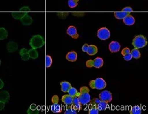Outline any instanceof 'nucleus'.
I'll return each instance as SVG.
<instances>
[{"label": "nucleus", "mask_w": 148, "mask_h": 114, "mask_svg": "<svg viewBox=\"0 0 148 114\" xmlns=\"http://www.w3.org/2000/svg\"><path fill=\"white\" fill-rule=\"evenodd\" d=\"M89 92V88L86 86H82L80 88V91L79 92L77 96L81 104H87L91 101Z\"/></svg>", "instance_id": "f257e3e1"}, {"label": "nucleus", "mask_w": 148, "mask_h": 114, "mask_svg": "<svg viewBox=\"0 0 148 114\" xmlns=\"http://www.w3.org/2000/svg\"><path fill=\"white\" fill-rule=\"evenodd\" d=\"M44 45L45 39L40 35L34 36L30 41V45L32 48H40V47H42Z\"/></svg>", "instance_id": "f03ea898"}, {"label": "nucleus", "mask_w": 148, "mask_h": 114, "mask_svg": "<svg viewBox=\"0 0 148 114\" xmlns=\"http://www.w3.org/2000/svg\"><path fill=\"white\" fill-rule=\"evenodd\" d=\"M147 41L146 38L142 35H138L136 36L133 39L132 45H133L135 48L139 49L143 48L144 47H145L147 45Z\"/></svg>", "instance_id": "7ed1b4c3"}, {"label": "nucleus", "mask_w": 148, "mask_h": 114, "mask_svg": "<svg viewBox=\"0 0 148 114\" xmlns=\"http://www.w3.org/2000/svg\"><path fill=\"white\" fill-rule=\"evenodd\" d=\"M107 86L106 82L102 78H97L95 80H91L90 82V87L97 90H102Z\"/></svg>", "instance_id": "20e7f679"}, {"label": "nucleus", "mask_w": 148, "mask_h": 114, "mask_svg": "<svg viewBox=\"0 0 148 114\" xmlns=\"http://www.w3.org/2000/svg\"><path fill=\"white\" fill-rule=\"evenodd\" d=\"M104 65V61L101 58L97 57L94 60H88L86 62V66L88 67H94L96 68H100Z\"/></svg>", "instance_id": "39448f33"}, {"label": "nucleus", "mask_w": 148, "mask_h": 114, "mask_svg": "<svg viewBox=\"0 0 148 114\" xmlns=\"http://www.w3.org/2000/svg\"><path fill=\"white\" fill-rule=\"evenodd\" d=\"M97 36L101 40H107L110 36V30L108 28H106V27H101V28H100L99 30H98Z\"/></svg>", "instance_id": "423d86ee"}, {"label": "nucleus", "mask_w": 148, "mask_h": 114, "mask_svg": "<svg viewBox=\"0 0 148 114\" xmlns=\"http://www.w3.org/2000/svg\"><path fill=\"white\" fill-rule=\"evenodd\" d=\"M99 98L101 99V101L109 103L112 101V93L108 91H104L103 92L100 93Z\"/></svg>", "instance_id": "0eeeda50"}, {"label": "nucleus", "mask_w": 148, "mask_h": 114, "mask_svg": "<svg viewBox=\"0 0 148 114\" xmlns=\"http://www.w3.org/2000/svg\"><path fill=\"white\" fill-rule=\"evenodd\" d=\"M67 34L69 36H71L73 39H77L79 38V34L77 33V30H76V27H74L73 25L70 26L67 30Z\"/></svg>", "instance_id": "6e6552de"}, {"label": "nucleus", "mask_w": 148, "mask_h": 114, "mask_svg": "<svg viewBox=\"0 0 148 114\" xmlns=\"http://www.w3.org/2000/svg\"><path fill=\"white\" fill-rule=\"evenodd\" d=\"M121 48V45L118 42L116 41H113L111 42L109 45V50H110V52L116 53L118 52L119 50H120Z\"/></svg>", "instance_id": "1a4fd4ad"}, {"label": "nucleus", "mask_w": 148, "mask_h": 114, "mask_svg": "<svg viewBox=\"0 0 148 114\" xmlns=\"http://www.w3.org/2000/svg\"><path fill=\"white\" fill-rule=\"evenodd\" d=\"M71 105L72 106V107L75 111H79L81 110V103L79 102L78 96H74V97H73V102Z\"/></svg>", "instance_id": "9d476101"}, {"label": "nucleus", "mask_w": 148, "mask_h": 114, "mask_svg": "<svg viewBox=\"0 0 148 114\" xmlns=\"http://www.w3.org/2000/svg\"><path fill=\"white\" fill-rule=\"evenodd\" d=\"M20 20L21 22H22L24 25H25V26H29V25H30L33 23V19L31 18L30 16L27 15V14L24 16Z\"/></svg>", "instance_id": "9b49d317"}, {"label": "nucleus", "mask_w": 148, "mask_h": 114, "mask_svg": "<svg viewBox=\"0 0 148 114\" xmlns=\"http://www.w3.org/2000/svg\"><path fill=\"white\" fill-rule=\"evenodd\" d=\"M18 49V45H17L16 42H9L7 45V50H8V52L13 53L15 52L16 50H17Z\"/></svg>", "instance_id": "f8f14e48"}, {"label": "nucleus", "mask_w": 148, "mask_h": 114, "mask_svg": "<svg viewBox=\"0 0 148 114\" xmlns=\"http://www.w3.org/2000/svg\"><path fill=\"white\" fill-rule=\"evenodd\" d=\"M9 98H10V95L9 93L6 91H3L0 92V101L6 103L8 102Z\"/></svg>", "instance_id": "ddd939ff"}, {"label": "nucleus", "mask_w": 148, "mask_h": 114, "mask_svg": "<svg viewBox=\"0 0 148 114\" xmlns=\"http://www.w3.org/2000/svg\"><path fill=\"white\" fill-rule=\"evenodd\" d=\"M122 20L124 23L126 25H128V26H131V25H133L135 23V19L130 15L126 16Z\"/></svg>", "instance_id": "4468645a"}, {"label": "nucleus", "mask_w": 148, "mask_h": 114, "mask_svg": "<svg viewBox=\"0 0 148 114\" xmlns=\"http://www.w3.org/2000/svg\"><path fill=\"white\" fill-rule=\"evenodd\" d=\"M66 59L70 62H76L77 60V54L75 51H71L66 56Z\"/></svg>", "instance_id": "2eb2a0df"}, {"label": "nucleus", "mask_w": 148, "mask_h": 114, "mask_svg": "<svg viewBox=\"0 0 148 114\" xmlns=\"http://www.w3.org/2000/svg\"><path fill=\"white\" fill-rule=\"evenodd\" d=\"M51 110L54 113H59L62 112V107L58 102H53L51 107Z\"/></svg>", "instance_id": "dca6fc26"}, {"label": "nucleus", "mask_w": 148, "mask_h": 114, "mask_svg": "<svg viewBox=\"0 0 148 114\" xmlns=\"http://www.w3.org/2000/svg\"><path fill=\"white\" fill-rule=\"evenodd\" d=\"M62 101L66 105H71L73 102V97L70 95H64L62 98Z\"/></svg>", "instance_id": "f3484780"}, {"label": "nucleus", "mask_w": 148, "mask_h": 114, "mask_svg": "<svg viewBox=\"0 0 148 114\" xmlns=\"http://www.w3.org/2000/svg\"><path fill=\"white\" fill-rule=\"evenodd\" d=\"M61 84V88H62V92H67V91H69V89L71 87V83L67 82H62L60 83Z\"/></svg>", "instance_id": "a211bd4d"}, {"label": "nucleus", "mask_w": 148, "mask_h": 114, "mask_svg": "<svg viewBox=\"0 0 148 114\" xmlns=\"http://www.w3.org/2000/svg\"><path fill=\"white\" fill-rule=\"evenodd\" d=\"M97 52H98V48L96 46L92 45H88V50H87V53L88 54V55L93 56L95 55Z\"/></svg>", "instance_id": "6ab92c4d"}, {"label": "nucleus", "mask_w": 148, "mask_h": 114, "mask_svg": "<svg viewBox=\"0 0 148 114\" xmlns=\"http://www.w3.org/2000/svg\"><path fill=\"white\" fill-rule=\"evenodd\" d=\"M130 15L129 13H127V12L125 11H119V12H115L114 13V16L116 19H123L125 18L126 16Z\"/></svg>", "instance_id": "aec40b11"}, {"label": "nucleus", "mask_w": 148, "mask_h": 114, "mask_svg": "<svg viewBox=\"0 0 148 114\" xmlns=\"http://www.w3.org/2000/svg\"><path fill=\"white\" fill-rule=\"evenodd\" d=\"M39 109H38V107L36 104H33L30 105V107H29V109L27 110V113L28 114H36L39 113Z\"/></svg>", "instance_id": "412c9836"}, {"label": "nucleus", "mask_w": 148, "mask_h": 114, "mask_svg": "<svg viewBox=\"0 0 148 114\" xmlns=\"http://www.w3.org/2000/svg\"><path fill=\"white\" fill-rule=\"evenodd\" d=\"M25 14H27V13H24V12L21 11L12 12L11 13L12 16L14 17V19H21Z\"/></svg>", "instance_id": "4be33fe9"}, {"label": "nucleus", "mask_w": 148, "mask_h": 114, "mask_svg": "<svg viewBox=\"0 0 148 114\" xmlns=\"http://www.w3.org/2000/svg\"><path fill=\"white\" fill-rule=\"evenodd\" d=\"M130 54H131L132 57H133L134 59H138L141 57V53L138 50V49L137 48H134L132 50H130Z\"/></svg>", "instance_id": "5701e85b"}, {"label": "nucleus", "mask_w": 148, "mask_h": 114, "mask_svg": "<svg viewBox=\"0 0 148 114\" xmlns=\"http://www.w3.org/2000/svg\"><path fill=\"white\" fill-rule=\"evenodd\" d=\"M108 107V102H105L104 101H101L99 104H97V108L99 111H104V110H106Z\"/></svg>", "instance_id": "b1692460"}, {"label": "nucleus", "mask_w": 148, "mask_h": 114, "mask_svg": "<svg viewBox=\"0 0 148 114\" xmlns=\"http://www.w3.org/2000/svg\"><path fill=\"white\" fill-rule=\"evenodd\" d=\"M28 54L30 56V58H32L34 59H36L38 58V53H37L36 49L35 48H32L31 47V49L28 50Z\"/></svg>", "instance_id": "393cba45"}, {"label": "nucleus", "mask_w": 148, "mask_h": 114, "mask_svg": "<svg viewBox=\"0 0 148 114\" xmlns=\"http://www.w3.org/2000/svg\"><path fill=\"white\" fill-rule=\"evenodd\" d=\"M8 37V31L3 27H0V40L6 39Z\"/></svg>", "instance_id": "a878e982"}, {"label": "nucleus", "mask_w": 148, "mask_h": 114, "mask_svg": "<svg viewBox=\"0 0 148 114\" xmlns=\"http://www.w3.org/2000/svg\"><path fill=\"white\" fill-rule=\"evenodd\" d=\"M130 113L131 114H140L141 113V107L138 105L134 106V107H132L131 109H130Z\"/></svg>", "instance_id": "bb28decb"}, {"label": "nucleus", "mask_w": 148, "mask_h": 114, "mask_svg": "<svg viewBox=\"0 0 148 114\" xmlns=\"http://www.w3.org/2000/svg\"><path fill=\"white\" fill-rule=\"evenodd\" d=\"M68 92V95H70L72 97H74V96H77L78 94H79V91L76 89V88H74V87H71V88L69 89V91H67Z\"/></svg>", "instance_id": "cd10ccee"}, {"label": "nucleus", "mask_w": 148, "mask_h": 114, "mask_svg": "<svg viewBox=\"0 0 148 114\" xmlns=\"http://www.w3.org/2000/svg\"><path fill=\"white\" fill-rule=\"evenodd\" d=\"M79 0H68V6L71 8H76L78 5V2H79Z\"/></svg>", "instance_id": "c85d7f7f"}, {"label": "nucleus", "mask_w": 148, "mask_h": 114, "mask_svg": "<svg viewBox=\"0 0 148 114\" xmlns=\"http://www.w3.org/2000/svg\"><path fill=\"white\" fill-rule=\"evenodd\" d=\"M52 65V58L51 56H46L45 57V67H50Z\"/></svg>", "instance_id": "c756f323"}, {"label": "nucleus", "mask_w": 148, "mask_h": 114, "mask_svg": "<svg viewBox=\"0 0 148 114\" xmlns=\"http://www.w3.org/2000/svg\"><path fill=\"white\" fill-rule=\"evenodd\" d=\"M69 106V107H67V109H66V111H65V113L66 114H76L78 113V111H75V110L73 109V108L72 107V106L71 105H68Z\"/></svg>", "instance_id": "7c9ffc66"}, {"label": "nucleus", "mask_w": 148, "mask_h": 114, "mask_svg": "<svg viewBox=\"0 0 148 114\" xmlns=\"http://www.w3.org/2000/svg\"><path fill=\"white\" fill-rule=\"evenodd\" d=\"M90 114H97L99 113V110L97 108V106L92 104V107L89 110Z\"/></svg>", "instance_id": "2f4dec72"}, {"label": "nucleus", "mask_w": 148, "mask_h": 114, "mask_svg": "<svg viewBox=\"0 0 148 114\" xmlns=\"http://www.w3.org/2000/svg\"><path fill=\"white\" fill-rule=\"evenodd\" d=\"M69 14V13H67V12H62V13H57L58 16L60 17V18L62 19H65L66 17L67 16V15Z\"/></svg>", "instance_id": "473e14b6"}, {"label": "nucleus", "mask_w": 148, "mask_h": 114, "mask_svg": "<svg viewBox=\"0 0 148 114\" xmlns=\"http://www.w3.org/2000/svg\"><path fill=\"white\" fill-rule=\"evenodd\" d=\"M21 58L23 61H27L30 59V56H29L28 53H26V54H24L22 55H21Z\"/></svg>", "instance_id": "72a5a7b5"}, {"label": "nucleus", "mask_w": 148, "mask_h": 114, "mask_svg": "<svg viewBox=\"0 0 148 114\" xmlns=\"http://www.w3.org/2000/svg\"><path fill=\"white\" fill-rule=\"evenodd\" d=\"M90 102H91V101H90ZM100 102H101V99H100L99 98H95V99H92V102H91V103H92V104H93V105L97 106V104H99Z\"/></svg>", "instance_id": "f704fd0d"}, {"label": "nucleus", "mask_w": 148, "mask_h": 114, "mask_svg": "<svg viewBox=\"0 0 148 114\" xmlns=\"http://www.w3.org/2000/svg\"><path fill=\"white\" fill-rule=\"evenodd\" d=\"M130 50L128 47H125V48H124L121 50V54H122L123 56L126 55V54H130Z\"/></svg>", "instance_id": "c9c22d12"}, {"label": "nucleus", "mask_w": 148, "mask_h": 114, "mask_svg": "<svg viewBox=\"0 0 148 114\" xmlns=\"http://www.w3.org/2000/svg\"><path fill=\"white\" fill-rule=\"evenodd\" d=\"M132 58H133V57H132L130 53L124 56V59H125V61H130L132 59Z\"/></svg>", "instance_id": "e433bc0d"}, {"label": "nucleus", "mask_w": 148, "mask_h": 114, "mask_svg": "<svg viewBox=\"0 0 148 114\" xmlns=\"http://www.w3.org/2000/svg\"><path fill=\"white\" fill-rule=\"evenodd\" d=\"M19 11L24 12V13H27V12L30 11V8H28V7H23V8H20Z\"/></svg>", "instance_id": "4c0bfd02"}, {"label": "nucleus", "mask_w": 148, "mask_h": 114, "mask_svg": "<svg viewBox=\"0 0 148 114\" xmlns=\"http://www.w3.org/2000/svg\"><path fill=\"white\" fill-rule=\"evenodd\" d=\"M122 11H125V12H127V13H129V14H130L131 12H133V9H132V8H130V7H126L123 9Z\"/></svg>", "instance_id": "58836bf2"}, {"label": "nucleus", "mask_w": 148, "mask_h": 114, "mask_svg": "<svg viewBox=\"0 0 148 114\" xmlns=\"http://www.w3.org/2000/svg\"><path fill=\"white\" fill-rule=\"evenodd\" d=\"M84 14V13H78V12H74L73 13V15L75 16H83Z\"/></svg>", "instance_id": "ea45409f"}, {"label": "nucleus", "mask_w": 148, "mask_h": 114, "mask_svg": "<svg viewBox=\"0 0 148 114\" xmlns=\"http://www.w3.org/2000/svg\"><path fill=\"white\" fill-rule=\"evenodd\" d=\"M26 53H28V50H27L26 48L21 49L20 51H19V54H20V55H22V54H26Z\"/></svg>", "instance_id": "a19ab883"}, {"label": "nucleus", "mask_w": 148, "mask_h": 114, "mask_svg": "<svg viewBox=\"0 0 148 114\" xmlns=\"http://www.w3.org/2000/svg\"><path fill=\"white\" fill-rule=\"evenodd\" d=\"M88 44H84V45L82 46V50L84 52H87V50H88Z\"/></svg>", "instance_id": "79ce46f5"}, {"label": "nucleus", "mask_w": 148, "mask_h": 114, "mask_svg": "<svg viewBox=\"0 0 148 114\" xmlns=\"http://www.w3.org/2000/svg\"><path fill=\"white\" fill-rule=\"evenodd\" d=\"M4 107H5V102H1V101H0V111L3 110Z\"/></svg>", "instance_id": "37998d69"}, {"label": "nucleus", "mask_w": 148, "mask_h": 114, "mask_svg": "<svg viewBox=\"0 0 148 114\" xmlns=\"http://www.w3.org/2000/svg\"><path fill=\"white\" fill-rule=\"evenodd\" d=\"M3 87H4V83L3 82H2V79H0V89H2Z\"/></svg>", "instance_id": "c03bdc74"}, {"label": "nucleus", "mask_w": 148, "mask_h": 114, "mask_svg": "<svg viewBox=\"0 0 148 114\" xmlns=\"http://www.w3.org/2000/svg\"><path fill=\"white\" fill-rule=\"evenodd\" d=\"M0 65H1V60H0Z\"/></svg>", "instance_id": "a18cd8bd"}]
</instances>
